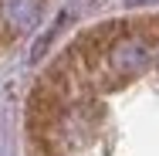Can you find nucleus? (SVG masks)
<instances>
[{"label":"nucleus","mask_w":159,"mask_h":156,"mask_svg":"<svg viewBox=\"0 0 159 156\" xmlns=\"http://www.w3.org/2000/svg\"><path fill=\"white\" fill-rule=\"evenodd\" d=\"M152 61V51L149 44L139 37V34H122L108 44L105 51V68L115 82H125V78H135L139 71H146V64Z\"/></svg>","instance_id":"obj_1"},{"label":"nucleus","mask_w":159,"mask_h":156,"mask_svg":"<svg viewBox=\"0 0 159 156\" xmlns=\"http://www.w3.org/2000/svg\"><path fill=\"white\" fill-rule=\"evenodd\" d=\"M152 61H156V71H159V51H156V54H152Z\"/></svg>","instance_id":"obj_3"},{"label":"nucleus","mask_w":159,"mask_h":156,"mask_svg":"<svg viewBox=\"0 0 159 156\" xmlns=\"http://www.w3.org/2000/svg\"><path fill=\"white\" fill-rule=\"evenodd\" d=\"M41 7L44 0H0V17L10 31H31L41 21Z\"/></svg>","instance_id":"obj_2"}]
</instances>
